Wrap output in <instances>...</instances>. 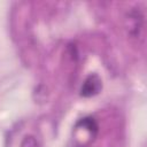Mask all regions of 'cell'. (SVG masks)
<instances>
[{"label":"cell","mask_w":147,"mask_h":147,"mask_svg":"<svg viewBox=\"0 0 147 147\" xmlns=\"http://www.w3.org/2000/svg\"><path fill=\"white\" fill-rule=\"evenodd\" d=\"M21 147H40V145L33 136H25L21 142Z\"/></svg>","instance_id":"obj_4"},{"label":"cell","mask_w":147,"mask_h":147,"mask_svg":"<svg viewBox=\"0 0 147 147\" xmlns=\"http://www.w3.org/2000/svg\"><path fill=\"white\" fill-rule=\"evenodd\" d=\"M125 29L132 38H138L144 29V14L138 8H131L125 15Z\"/></svg>","instance_id":"obj_1"},{"label":"cell","mask_w":147,"mask_h":147,"mask_svg":"<svg viewBox=\"0 0 147 147\" xmlns=\"http://www.w3.org/2000/svg\"><path fill=\"white\" fill-rule=\"evenodd\" d=\"M101 87H102V83L100 77L96 74H90L80 87V95L85 98L93 96L100 92Z\"/></svg>","instance_id":"obj_2"},{"label":"cell","mask_w":147,"mask_h":147,"mask_svg":"<svg viewBox=\"0 0 147 147\" xmlns=\"http://www.w3.org/2000/svg\"><path fill=\"white\" fill-rule=\"evenodd\" d=\"M76 126L87 130V131H88L90 133H92L93 136L96 134V132H98V124H96L95 119H94L93 117H90V116L79 119Z\"/></svg>","instance_id":"obj_3"}]
</instances>
